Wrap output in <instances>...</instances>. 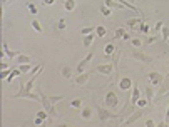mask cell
<instances>
[{"mask_svg": "<svg viewBox=\"0 0 169 127\" xmlns=\"http://www.w3.org/2000/svg\"><path fill=\"white\" fill-rule=\"evenodd\" d=\"M37 75L39 74H34L32 77H30V80L27 82V84H20V90L17 92V94H13V99H30V100H40V95L39 94H34L32 92V87H34V82H35V79H37Z\"/></svg>", "mask_w": 169, "mask_h": 127, "instance_id": "1", "label": "cell"}, {"mask_svg": "<svg viewBox=\"0 0 169 127\" xmlns=\"http://www.w3.org/2000/svg\"><path fill=\"white\" fill-rule=\"evenodd\" d=\"M37 94L40 95V102H42V107H44V110L49 114L50 117H57V110L52 107V102L49 100V97H45V94L42 92V89L37 87Z\"/></svg>", "mask_w": 169, "mask_h": 127, "instance_id": "2", "label": "cell"}, {"mask_svg": "<svg viewBox=\"0 0 169 127\" xmlns=\"http://www.w3.org/2000/svg\"><path fill=\"white\" fill-rule=\"evenodd\" d=\"M106 107H109V109L119 107V97L116 95V92H109V94L106 95Z\"/></svg>", "mask_w": 169, "mask_h": 127, "instance_id": "3", "label": "cell"}, {"mask_svg": "<svg viewBox=\"0 0 169 127\" xmlns=\"http://www.w3.org/2000/svg\"><path fill=\"white\" fill-rule=\"evenodd\" d=\"M131 55H132V59L139 60V62H146V64H152V62H154V59H152L151 55L144 54V52H139V50H134Z\"/></svg>", "mask_w": 169, "mask_h": 127, "instance_id": "4", "label": "cell"}, {"mask_svg": "<svg viewBox=\"0 0 169 127\" xmlns=\"http://www.w3.org/2000/svg\"><path fill=\"white\" fill-rule=\"evenodd\" d=\"M92 57H94V54H92V52H89V54H87V55H86V57L79 62V65H77V74H79V75H80V74H84V69L89 65V62L92 60Z\"/></svg>", "mask_w": 169, "mask_h": 127, "instance_id": "5", "label": "cell"}, {"mask_svg": "<svg viewBox=\"0 0 169 127\" xmlns=\"http://www.w3.org/2000/svg\"><path fill=\"white\" fill-rule=\"evenodd\" d=\"M147 80L151 82V85H159V84H162L164 77L161 75L159 72H151L149 75H147Z\"/></svg>", "mask_w": 169, "mask_h": 127, "instance_id": "6", "label": "cell"}, {"mask_svg": "<svg viewBox=\"0 0 169 127\" xmlns=\"http://www.w3.org/2000/svg\"><path fill=\"white\" fill-rule=\"evenodd\" d=\"M131 87H132V80H131L129 77H122L119 80V89L122 90V92H127Z\"/></svg>", "mask_w": 169, "mask_h": 127, "instance_id": "7", "label": "cell"}, {"mask_svg": "<svg viewBox=\"0 0 169 127\" xmlns=\"http://www.w3.org/2000/svg\"><path fill=\"white\" fill-rule=\"evenodd\" d=\"M142 116H144V112H142V109H139V110H137V112H134L129 119H126V120H124V126H131L132 122H136V120H137V119H141Z\"/></svg>", "mask_w": 169, "mask_h": 127, "instance_id": "8", "label": "cell"}, {"mask_svg": "<svg viewBox=\"0 0 169 127\" xmlns=\"http://www.w3.org/2000/svg\"><path fill=\"white\" fill-rule=\"evenodd\" d=\"M112 70H114V64H102V65L97 67V72L104 74V75H109Z\"/></svg>", "mask_w": 169, "mask_h": 127, "instance_id": "9", "label": "cell"}, {"mask_svg": "<svg viewBox=\"0 0 169 127\" xmlns=\"http://www.w3.org/2000/svg\"><path fill=\"white\" fill-rule=\"evenodd\" d=\"M90 77V72H84V74H80L79 77H75V85H84Z\"/></svg>", "mask_w": 169, "mask_h": 127, "instance_id": "10", "label": "cell"}, {"mask_svg": "<svg viewBox=\"0 0 169 127\" xmlns=\"http://www.w3.org/2000/svg\"><path fill=\"white\" fill-rule=\"evenodd\" d=\"M141 99V90L137 85H134V90H132V97H131V105H136L137 100Z\"/></svg>", "mask_w": 169, "mask_h": 127, "instance_id": "11", "label": "cell"}, {"mask_svg": "<svg viewBox=\"0 0 169 127\" xmlns=\"http://www.w3.org/2000/svg\"><path fill=\"white\" fill-rule=\"evenodd\" d=\"M117 116H112V114H109L107 110H104L102 107H99V119L100 120H107V119H116Z\"/></svg>", "mask_w": 169, "mask_h": 127, "instance_id": "12", "label": "cell"}, {"mask_svg": "<svg viewBox=\"0 0 169 127\" xmlns=\"http://www.w3.org/2000/svg\"><path fill=\"white\" fill-rule=\"evenodd\" d=\"M3 54L9 57V59H13V57H19L20 52H13V50H9V45L7 44H3Z\"/></svg>", "mask_w": 169, "mask_h": 127, "instance_id": "13", "label": "cell"}, {"mask_svg": "<svg viewBox=\"0 0 169 127\" xmlns=\"http://www.w3.org/2000/svg\"><path fill=\"white\" fill-rule=\"evenodd\" d=\"M152 97H154V87L152 85H147L146 87V99H147V102H152Z\"/></svg>", "mask_w": 169, "mask_h": 127, "instance_id": "14", "label": "cell"}, {"mask_svg": "<svg viewBox=\"0 0 169 127\" xmlns=\"http://www.w3.org/2000/svg\"><path fill=\"white\" fill-rule=\"evenodd\" d=\"M30 27H32V29L35 30V32H39V34H42V32H44V29H42V25H40V22L39 20H32V22H30Z\"/></svg>", "mask_w": 169, "mask_h": 127, "instance_id": "15", "label": "cell"}, {"mask_svg": "<svg viewBox=\"0 0 169 127\" xmlns=\"http://www.w3.org/2000/svg\"><path fill=\"white\" fill-rule=\"evenodd\" d=\"M80 116H82V119H86V120H89V119L92 117V109H90V107H86V109H82V112H80Z\"/></svg>", "mask_w": 169, "mask_h": 127, "instance_id": "16", "label": "cell"}, {"mask_svg": "<svg viewBox=\"0 0 169 127\" xmlns=\"http://www.w3.org/2000/svg\"><path fill=\"white\" fill-rule=\"evenodd\" d=\"M62 75H64V79H70L72 77V69L69 65H64L62 67Z\"/></svg>", "mask_w": 169, "mask_h": 127, "instance_id": "17", "label": "cell"}, {"mask_svg": "<svg viewBox=\"0 0 169 127\" xmlns=\"http://www.w3.org/2000/svg\"><path fill=\"white\" fill-rule=\"evenodd\" d=\"M121 3H122V5H124V7H127V9L134 10V12H137V13H139L141 17H142V13H141V10L137 9V7H134V5H132V3H129V2H127V0H122V2H121Z\"/></svg>", "mask_w": 169, "mask_h": 127, "instance_id": "18", "label": "cell"}, {"mask_svg": "<svg viewBox=\"0 0 169 127\" xmlns=\"http://www.w3.org/2000/svg\"><path fill=\"white\" fill-rule=\"evenodd\" d=\"M64 9L67 10V12H72V10L75 9V2H74V0H67V2H64Z\"/></svg>", "mask_w": 169, "mask_h": 127, "instance_id": "19", "label": "cell"}, {"mask_svg": "<svg viewBox=\"0 0 169 127\" xmlns=\"http://www.w3.org/2000/svg\"><path fill=\"white\" fill-rule=\"evenodd\" d=\"M124 35H126V29H124V27L116 29V32H114V39H122Z\"/></svg>", "mask_w": 169, "mask_h": 127, "instance_id": "20", "label": "cell"}, {"mask_svg": "<svg viewBox=\"0 0 169 127\" xmlns=\"http://www.w3.org/2000/svg\"><path fill=\"white\" fill-rule=\"evenodd\" d=\"M116 49H117V47H116L114 44H107V45H106V57H109L110 54H114Z\"/></svg>", "mask_w": 169, "mask_h": 127, "instance_id": "21", "label": "cell"}, {"mask_svg": "<svg viewBox=\"0 0 169 127\" xmlns=\"http://www.w3.org/2000/svg\"><path fill=\"white\" fill-rule=\"evenodd\" d=\"M92 40H94V35H87V37H84V39H82L84 47H90V45H92Z\"/></svg>", "mask_w": 169, "mask_h": 127, "instance_id": "22", "label": "cell"}, {"mask_svg": "<svg viewBox=\"0 0 169 127\" xmlns=\"http://www.w3.org/2000/svg\"><path fill=\"white\" fill-rule=\"evenodd\" d=\"M106 5H107V7H116V9H122V7H124L121 2H114V0H107Z\"/></svg>", "mask_w": 169, "mask_h": 127, "instance_id": "23", "label": "cell"}, {"mask_svg": "<svg viewBox=\"0 0 169 127\" xmlns=\"http://www.w3.org/2000/svg\"><path fill=\"white\" fill-rule=\"evenodd\" d=\"M19 70L22 74H27V72H32V67H30V64H22L19 65Z\"/></svg>", "mask_w": 169, "mask_h": 127, "instance_id": "24", "label": "cell"}, {"mask_svg": "<svg viewBox=\"0 0 169 127\" xmlns=\"http://www.w3.org/2000/svg\"><path fill=\"white\" fill-rule=\"evenodd\" d=\"M100 12H102V15H104V17H110V9L106 5V3H102V5H100Z\"/></svg>", "mask_w": 169, "mask_h": 127, "instance_id": "25", "label": "cell"}, {"mask_svg": "<svg viewBox=\"0 0 169 127\" xmlns=\"http://www.w3.org/2000/svg\"><path fill=\"white\" fill-rule=\"evenodd\" d=\"M96 34H97L99 37H106L107 30H106V27H102V25H99V27H96Z\"/></svg>", "mask_w": 169, "mask_h": 127, "instance_id": "26", "label": "cell"}, {"mask_svg": "<svg viewBox=\"0 0 169 127\" xmlns=\"http://www.w3.org/2000/svg\"><path fill=\"white\" fill-rule=\"evenodd\" d=\"M92 30H96V27H84V29L80 30V34H82V35H84V37H87V35H90V34H92Z\"/></svg>", "mask_w": 169, "mask_h": 127, "instance_id": "27", "label": "cell"}, {"mask_svg": "<svg viewBox=\"0 0 169 127\" xmlns=\"http://www.w3.org/2000/svg\"><path fill=\"white\" fill-rule=\"evenodd\" d=\"M17 62H20V65H22V64H29V62H30V57H27V55H22V54H20L19 57H17Z\"/></svg>", "mask_w": 169, "mask_h": 127, "instance_id": "28", "label": "cell"}, {"mask_svg": "<svg viewBox=\"0 0 169 127\" xmlns=\"http://www.w3.org/2000/svg\"><path fill=\"white\" fill-rule=\"evenodd\" d=\"M80 105H82V100H80V99H74V100L70 102V107L72 109H80Z\"/></svg>", "mask_w": 169, "mask_h": 127, "instance_id": "29", "label": "cell"}, {"mask_svg": "<svg viewBox=\"0 0 169 127\" xmlns=\"http://www.w3.org/2000/svg\"><path fill=\"white\" fill-rule=\"evenodd\" d=\"M20 74H22V72H20L19 69H17V70H13V72H12V74H10V75H9V79H7V82H9V84H10V82H12V80H13V79H15V77H19Z\"/></svg>", "mask_w": 169, "mask_h": 127, "instance_id": "30", "label": "cell"}, {"mask_svg": "<svg viewBox=\"0 0 169 127\" xmlns=\"http://www.w3.org/2000/svg\"><path fill=\"white\" fill-rule=\"evenodd\" d=\"M137 22H142V19H129V20H126V25L127 27H134Z\"/></svg>", "mask_w": 169, "mask_h": 127, "instance_id": "31", "label": "cell"}, {"mask_svg": "<svg viewBox=\"0 0 169 127\" xmlns=\"http://www.w3.org/2000/svg\"><path fill=\"white\" fill-rule=\"evenodd\" d=\"M27 7H29V12L32 13V15H35V13L39 12V9H37V5H35V3H29Z\"/></svg>", "mask_w": 169, "mask_h": 127, "instance_id": "32", "label": "cell"}, {"mask_svg": "<svg viewBox=\"0 0 169 127\" xmlns=\"http://www.w3.org/2000/svg\"><path fill=\"white\" fill-rule=\"evenodd\" d=\"M161 32H162V39H164V40H168V39H169V27H168V25H164Z\"/></svg>", "mask_w": 169, "mask_h": 127, "instance_id": "33", "label": "cell"}, {"mask_svg": "<svg viewBox=\"0 0 169 127\" xmlns=\"http://www.w3.org/2000/svg\"><path fill=\"white\" fill-rule=\"evenodd\" d=\"M147 104H149V102H147V99H139L136 105H137V107H141V109H144L146 105H147Z\"/></svg>", "mask_w": 169, "mask_h": 127, "instance_id": "34", "label": "cell"}, {"mask_svg": "<svg viewBox=\"0 0 169 127\" xmlns=\"http://www.w3.org/2000/svg\"><path fill=\"white\" fill-rule=\"evenodd\" d=\"M168 92H169V87H168V85H162L161 90L158 92V97H162V95H164V94H168Z\"/></svg>", "mask_w": 169, "mask_h": 127, "instance_id": "35", "label": "cell"}, {"mask_svg": "<svg viewBox=\"0 0 169 127\" xmlns=\"http://www.w3.org/2000/svg\"><path fill=\"white\" fill-rule=\"evenodd\" d=\"M131 44H132V45H134L136 49H139L141 45H142V42H141L139 39H131Z\"/></svg>", "mask_w": 169, "mask_h": 127, "instance_id": "36", "label": "cell"}, {"mask_svg": "<svg viewBox=\"0 0 169 127\" xmlns=\"http://www.w3.org/2000/svg\"><path fill=\"white\" fill-rule=\"evenodd\" d=\"M37 117H40L42 120H44V119H47V117H49V114H47L45 110H40V112H37Z\"/></svg>", "mask_w": 169, "mask_h": 127, "instance_id": "37", "label": "cell"}, {"mask_svg": "<svg viewBox=\"0 0 169 127\" xmlns=\"http://www.w3.org/2000/svg\"><path fill=\"white\" fill-rule=\"evenodd\" d=\"M141 32H144V34H147V32H149V27H147V25H146V24H144V22H141Z\"/></svg>", "mask_w": 169, "mask_h": 127, "instance_id": "38", "label": "cell"}, {"mask_svg": "<svg viewBox=\"0 0 169 127\" xmlns=\"http://www.w3.org/2000/svg\"><path fill=\"white\" fill-rule=\"evenodd\" d=\"M49 100L54 104V102H59V100H62V95H54V97H49Z\"/></svg>", "mask_w": 169, "mask_h": 127, "instance_id": "39", "label": "cell"}, {"mask_svg": "<svg viewBox=\"0 0 169 127\" xmlns=\"http://www.w3.org/2000/svg\"><path fill=\"white\" fill-rule=\"evenodd\" d=\"M162 22H156V25H154V32H158V30H162Z\"/></svg>", "mask_w": 169, "mask_h": 127, "instance_id": "40", "label": "cell"}, {"mask_svg": "<svg viewBox=\"0 0 169 127\" xmlns=\"http://www.w3.org/2000/svg\"><path fill=\"white\" fill-rule=\"evenodd\" d=\"M65 27H67V25H65V20L60 19V20H59V29H60V30H65Z\"/></svg>", "mask_w": 169, "mask_h": 127, "instance_id": "41", "label": "cell"}, {"mask_svg": "<svg viewBox=\"0 0 169 127\" xmlns=\"http://www.w3.org/2000/svg\"><path fill=\"white\" fill-rule=\"evenodd\" d=\"M146 42H147V44H152V42H156V37H154V35H151V37H147Z\"/></svg>", "mask_w": 169, "mask_h": 127, "instance_id": "42", "label": "cell"}, {"mask_svg": "<svg viewBox=\"0 0 169 127\" xmlns=\"http://www.w3.org/2000/svg\"><path fill=\"white\" fill-rule=\"evenodd\" d=\"M146 127H154V120H147V122H146Z\"/></svg>", "mask_w": 169, "mask_h": 127, "instance_id": "43", "label": "cell"}, {"mask_svg": "<svg viewBox=\"0 0 169 127\" xmlns=\"http://www.w3.org/2000/svg\"><path fill=\"white\" fill-rule=\"evenodd\" d=\"M34 122H35L37 126H40V124H42V119H40V117H35V120H34Z\"/></svg>", "mask_w": 169, "mask_h": 127, "instance_id": "44", "label": "cell"}, {"mask_svg": "<svg viewBox=\"0 0 169 127\" xmlns=\"http://www.w3.org/2000/svg\"><path fill=\"white\" fill-rule=\"evenodd\" d=\"M0 67H2V70H7V69H9V64H5V62H3Z\"/></svg>", "mask_w": 169, "mask_h": 127, "instance_id": "45", "label": "cell"}, {"mask_svg": "<svg viewBox=\"0 0 169 127\" xmlns=\"http://www.w3.org/2000/svg\"><path fill=\"white\" fill-rule=\"evenodd\" d=\"M158 127H169V126L166 124V122H159V124H158Z\"/></svg>", "mask_w": 169, "mask_h": 127, "instance_id": "46", "label": "cell"}, {"mask_svg": "<svg viewBox=\"0 0 169 127\" xmlns=\"http://www.w3.org/2000/svg\"><path fill=\"white\" fill-rule=\"evenodd\" d=\"M129 39H131V35H129V34H126V35L122 37V40H129Z\"/></svg>", "mask_w": 169, "mask_h": 127, "instance_id": "47", "label": "cell"}, {"mask_svg": "<svg viewBox=\"0 0 169 127\" xmlns=\"http://www.w3.org/2000/svg\"><path fill=\"white\" fill-rule=\"evenodd\" d=\"M59 127H70V126H67V124H60Z\"/></svg>", "mask_w": 169, "mask_h": 127, "instance_id": "48", "label": "cell"}, {"mask_svg": "<svg viewBox=\"0 0 169 127\" xmlns=\"http://www.w3.org/2000/svg\"><path fill=\"white\" fill-rule=\"evenodd\" d=\"M27 126H29V122H25V124H22L20 127H27Z\"/></svg>", "mask_w": 169, "mask_h": 127, "instance_id": "49", "label": "cell"}, {"mask_svg": "<svg viewBox=\"0 0 169 127\" xmlns=\"http://www.w3.org/2000/svg\"><path fill=\"white\" fill-rule=\"evenodd\" d=\"M166 42H168V44H169V39H168V40H166Z\"/></svg>", "mask_w": 169, "mask_h": 127, "instance_id": "50", "label": "cell"}, {"mask_svg": "<svg viewBox=\"0 0 169 127\" xmlns=\"http://www.w3.org/2000/svg\"><path fill=\"white\" fill-rule=\"evenodd\" d=\"M168 77H169V74H168Z\"/></svg>", "mask_w": 169, "mask_h": 127, "instance_id": "51", "label": "cell"}]
</instances>
